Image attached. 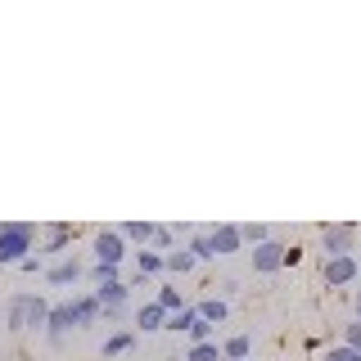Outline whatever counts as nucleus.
I'll list each match as a JSON object with an SVG mask.
<instances>
[{
	"instance_id": "1",
	"label": "nucleus",
	"mask_w": 361,
	"mask_h": 361,
	"mask_svg": "<svg viewBox=\"0 0 361 361\" xmlns=\"http://www.w3.org/2000/svg\"><path fill=\"white\" fill-rule=\"evenodd\" d=\"M32 235L37 231H32L27 221H5L0 226V267H9V262L18 267L23 257L32 253Z\"/></svg>"
},
{
	"instance_id": "2",
	"label": "nucleus",
	"mask_w": 361,
	"mask_h": 361,
	"mask_svg": "<svg viewBox=\"0 0 361 361\" xmlns=\"http://www.w3.org/2000/svg\"><path fill=\"white\" fill-rule=\"evenodd\" d=\"M45 298H37V293H18V298H9V330H37V325H45Z\"/></svg>"
},
{
	"instance_id": "3",
	"label": "nucleus",
	"mask_w": 361,
	"mask_h": 361,
	"mask_svg": "<svg viewBox=\"0 0 361 361\" xmlns=\"http://www.w3.org/2000/svg\"><path fill=\"white\" fill-rule=\"evenodd\" d=\"M357 276H361L357 253H343V257H321V280H325L330 289H338V285H353Z\"/></svg>"
},
{
	"instance_id": "4",
	"label": "nucleus",
	"mask_w": 361,
	"mask_h": 361,
	"mask_svg": "<svg viewBox=\"0 0 361 361\" xmlns=\"http://www.w3.org/2000/svg\"><path fill=\"white\" fill-rule=\"evenodd\" d=\"M357 226H348V221H338V226H321V244H325V257H343V253H353V244H357Z\"/></svg>"
},
{
	"instance_id": "5",
	"label": "nucleus",
	"mask_w": 361,
	"mask_h": 361,
	"mask_svg": "<svg viewBox=\"0 0 361 361\" xmlns=\"http://www.w3.org/2000/svg\"><path fill=\"white\" fill-rule=\"evenodd\" d=\"M122 257H127V240H122L118 231H99V235H95V262L118 267Z\"/></svg>"
},
{
	"instance_id": "6",
	"label": "nucleus",
	"mask_w": 361,
	"mask_h": 361,
	"mask_svg": "<svg viewBox=\"0 0 361 361\" xmlns=\"http://www.w3.org/2000/svg\"><path fill=\"white\" fill-rule=\"evenodd\" d=\"M248 257H253V271H262V276H267V271H280V267H285V244L267 240V244H257Z\"/></svg>"
},
{
	"instance_id": "7",
	"label": "nucleus",
	"mask_w": 361,
	"mask_h": 361,
	"mask_svg": "<svg viewBox=\"0 0 361 361\" xmlns=\"http://www.w3.org/2000/svg\"><path fill=\"white\" fill-rule=\"evenodd\" d=\"M208 240H212V253L217 257H231V253H240V226H217V231H208Z\"/></svg>"
},
{
	"instance_id": "8",
	"label": "nucleus",
	"mask_w": 361,
	"mask_h": 361,
	"mask_svg": "<svg viewBox=\"0 0 361 361\" xmlns=\"http://www.w3.org/2000/svg\"><path fill=\"white\" fill-rule=\"evenodd\" d=\"M68 330H73V312H68V302H63V307H50V312H45V334H50V343H63Z\"/></svg>"
},
{
	"instance_id": "9",
	"label": "nucleus",
	"mask_w": 361,
	"mask_h": 361,
	"mask_svg": "<svg viewBox=\"0 0 361 361\" xmlns=\"http://www.w3.org/2000/svg\"><path fill=\"white\" fill-rule=\"evenodd\" d=\"M95 302H99V312H118L122 302H127V285H122V280H113V285H99L95 289Z\"/></svg>"
},
{
	"instance_id": "10",
	"label": "nucleus",
	"mask_w": 361,
	"mask_h": 361,
	"mask_svg": "<svg viewBox=\"0 0 361 361\" xmlns=\"http://www.w3.org/2000/svg\"><path fill=\"white\" fill-rule=\"evenodd\" d=\"M68 312H73V325H90V321L99 316V302H95V293H86V298L68 302Z\"/></svg>"
},
{
	"instance_id": "11",
	"label": "nucleus",
	"mask_w": 361,
	"mask_h": 361,
	"mask_svg": "<svg viewBox=\"0 0 361 361\" xmlns=\"http://www.w3.org/2000/svg\"><path fill=\"white\" fill-rule=\"evenodd\" d=\"M248 353H253V338L248 334H235L221 343V361H248Z\"/></svg>"
},
{
	"instance_id": "12",
	"label": "nucleus",
	"mask_w": 361,
	"mask_h": 361,
	"mask_svg": "<svg viewBox=\"0 0 361 361\" xmlns=\"http://www.w3.org/2000/svg\"><path fill=\"white\" fill-rule=\"evenodd\" d=\"M45 276H50V285H73V280L82 276V262H73V257H63V262H54L50 271H45Z\"/></svg>"
},
{
	"instance_id": "13",
	"label": "nucleus",
	"mask_w": 361,
	"mask_h": 361,
	"mask_svg": "<svg viewBox=\"0 0 361 361\" xmlns=\"http://www.w3.org/2000/svg\"><path fill=\"white\" fill-rule=\"evenodd\" d=\"M135 325H140L145 334H149V330H163V325H167V312L158 307V302H149V307H140V316H135Z\"/></svg>"
},
{
	"instance_id": "14",
	"label": "nucleus",
	"mask_w": 361,
	"mask_h": 361,
	"mask_svg": "<svg viewBox=\"0 0 361 361\" xmlns=\"http://www.w3.org/2000/svg\"><path fill=\"white\" fill-rule=\"evenodd\" d=\"M190 267H195V253H190V248H172V253H163V271H176V276H185Z\"/></svg>"
},
{
	"instance_id": "15",
	"label": "nucleus",
	"mask_w": 361,
	"mask_h": 361,
	"mask_svg": "<svg viewBox=\"0 0 361 361\" xmlns=\"http://www.w3.org/2000/svg\"><path fill=\"white\" fill-rule=\"evenodd\" d=\"M122 240H135V244H149L154 240V226L149 221H127V226H113Z\"/></svg>"
},
{
	"instance_id": "16",
	"label": "nucleus",
	"mask_w": 361,
	"mask_h": 361,
	"mask_svg": "<svg viewBox=\"0 0 361 361\" xmlns=\"http://www.w3.org/2000/svg\"><path fill=\"white\" fill-rule=\"evenodd\" d=\"M195 316H199V321H208V325H217V321H226V302L221 298H203L199 307H195Z\"/></svg>"
},
{
	"instance_id": "17",
	"label": "nucleus",
	"mask_w": 361,
	"mask_h": 361,
	"mask_svg": "<svg viewBox=\"0 0 361 361\" xmlns=\"http://www.w3.org/2000/svg\"><path fill=\"white\" fill-rule=\"evenodd\" d=\"M240 240L257 248V244H267V240H271V226H262V221H253V226H240Z\"/></svg>"
},
{
	"instance_id": "18",
	"label": "nucleus",
	"mask_w": 361,
	"mask_h": 361,
	"mask_svg": "<svg viewBox=\"0 0 361 361\" xmlns=\"http://www.w3.org/2000/svg\"><path fill=\"white\" fill-rule=\"evenodd\" d=\"M185 361H221V343H217V338H212V343H195Z\"/></svg>"
},
{
	"instance_id": "19",
	"label": "nucleus",
	"mask_w": 361,
	"mask_h": 361,
	"mask_svg": "<svg viewBox=\"0 0 361 361\" xmlns=\"http://www.w3.org/2000/svg\"><path fill=\"white\" fill-rule=\"evenodd\" d=\"M199 321V316H195V307H180V312H172V316H167V325H163V330H190V325H195Z\"/></svg>"
},
{
	"instance_id": "20",
	"label": "nucleus",
	"mask_w": 361,
	"mask_h": 361,
	"mask_svg": "<svg viewBox=\"0 0 361 361\" xmlns=\"http://www.w3.org/2000/svg\"><path fill=\"white\" fill-rule=\"evenodd\" d=\"M158 307H163L167 316H172V312H180V307H185V298H180V289H158Z\"/></svg>"
},
{
	"instance_id": "21",
	"label": "nucleus",
	"mask_w": 361,
	"mask_h": 361,
	"mask_svg": "<svg viewBox=\"0 0 361 361\" xmlns=\"http://www.w3.org/2000/svg\"><path fill=\"white\" fill-rule=\"evenodd\" d=\"M131 343H135V334H131V330H118V334H113L109 343H104V357H118V353H127Z\"/></svg>"
},
{
	"instance_id": "22",
	"label": "nucleus",
	"mask_w": 361,
	"mask_h": 361,
	"mask_svg": "<svg viewBox=\"0 0 361 361\" xmlns=\"http://www.w3.org/2000/svg\"><path fill=\"white\" fill-rule=\"evenodd\" d=\"M45 235H50V253H59V248H63L68 240H73V226H50Z\"/></svg>"
},
{
	"instance_id": "23",
	"label": "nucleus",
	"mask_w": 361,
	"mask_h": 361,
	"mask_svg": "<svg viewBox=\"0 0 361 361\" xmlns=\"http://www.w3.org/2000/svg\"><path fill=\"white\" fill-rule=\"evenodd\" d=\"M190 253H195V262H199V257H203V262H208V257H217V253H212V240H208V235H195V240H190Z\"/></svg>"
},
{
	"instance_id": "24",
	"label": "nucleus",
	"mask_w": 361,
	"mask_h": 361,
	"mask_svg": "<svg viewBox=\"0 0 361 361\" xmlns=\"http://www.w3.org/2000/svg\"><path fill=\"white\" fill-rule=\"evenodd\" d=\"M185 334H190V348H195V343H212V325L208 321H195Z\"/></svg>"
},
{
	"instance_id": "25",
	"label": "nucleus",
	"mask_w": 361,
	"mask_h": 361,
	"mask_svg": "<svg viewBox=\"0 0 361 361\" xmlns=\"http://www.w3.org/2000/svg\"><path fill=\"white\" fill-rule=\"evenodd\" d=\"M163 271V253H140V276H158Z\"/></svg>"
},
{
	"instance_id": "26",
	"label": "nucleus",
	"mask_w": 361,
	"mask_h": 361,
	"mask_svg": "<svg viewBox=\"0 0 361 361\" xmlns=\"http://www.w3.org/2000/svg\"><path fill=\"white\" fill-rule=\"evenodd\" d=\"M343 348H353V353H361V321H353L343 330Z\"/></svg>"
},
{
	"instance_id": "27",
	"label": "nucleus",
	"mask_w": 361,
	"mask_h": 361,
	"mask_svg": "<svg viewBox=\"0 0 361 361\" xmlns=\"http://www.w3.org/2000/svg\"><path fill=\"white\" fill-rule=\"evenodd\" d=\"M90 271H95V280H99V285H113V280H118V267H109V262H95Z\"/></svg>"
},
{
	"instance_id": "28",
	"label": "nucleus",
	"mask_w": 361,
	"mask_h": 361,
	"mask_svg": "<svg viewBox=\"0 0 361 361\" xmlns=\"http://www.w3.org/2000/svg\"><path fill=\"white\" fill-rule=\"evenodd\" d=\"M321 361H361V353H353V348H330Z\"/></svg>"
},
{
	"instance_id": "29",
	"label": "nucleus",
	"mask_w": 361,
	"mask_h": 361,
	"mask_svg": "<svg viewBox=\"0 0 361 361\" xmlns=\"http://www.w3.org/2000/svg\"><path fill=\"white\" fill-rule=\"evenodd\" d=\"M154 244L167 248V244H172V231H167V226H154Z\"/></svg>"
},
{
	"instance_id": "30",
	"label": "nucleus",
	"mask_w": 361,
	"mask_h": 361,
	"mask_svg": "<svg viewBox=\"0 0 361 361\" xmlns=\"http://www.w3.org/2000/svg\"><path fill=\"white\" fill-rule=\"evenodd\" d=\"M18 271H27V276H37V271H41V257H23V262H18Z\"/></svg>"
},
{
	"instance_id": "31",
	"label": "nucleus",
	"mask_w": 361,
	"mask_h": 361,
	"mask_svg": "<svg viewBox=\"0 0 361 361\" xmlns=\"http://www.w3.org/2000/svg\"><path fill=\"white\" fill-rule=\"evenodd\" d=\"M302 262V248H285V267H298Z\"/></svg>"
},
{
	"instance_id": "32",
	"label": "nucleus",
	"mask_w": 361,
	"mask_h": 361,
	"mask_svg": "<svg viewBox=\"0 0 361 361\" xmlns=\"http://www.w3.org/2000/svg\"><path fill=\"white\" fill-rule=\"evenodd\" d=\"M357 321H361V293H357Z\"/></svg>"
}]
</instances>
